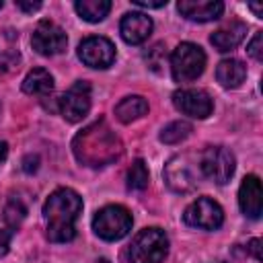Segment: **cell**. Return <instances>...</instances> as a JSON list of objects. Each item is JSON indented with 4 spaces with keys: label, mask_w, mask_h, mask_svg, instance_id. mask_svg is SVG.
Masks as SVG:
<instances>
[{
    "label": "cell",
    "mask_w": 263,
    "mask_h": 263,
    "mask_svg": "<svg viewBox=\"0 0 263 263\" xmlns=\"http://www.w3.org/2000/svg\"><path fill=\"white\" fill-rule=\"evenodd\" d=\"M72 150L78 162L86 166H105L121 156L123 146L117 134L107 125V121L99 119L76 134Z\"/></svg>",
    "instance_id": "obj_1"
},
{
    "label": "cell",
    "mask_w": 263,
    "mask_h": 263,
    "mask_svg": "<svg viewBox=\"0 0 263 263\" xmlns=\"http://www.w3.org/2000/svg\"><path fill=\"white\" fill-rule=\"evenodd\" d=\"M80 212H82V197L74 189L70 187L55 189L43 205L45 236L51 242H70L76 236L74 222Z\"/></svg>",
    "instance_id": "obj_2"
},
{
    "label": "cell",
    "mask_w": 263,
    "mask_h": 263,
    "mask_svg": "<svg viewBox=\"0 0 263 263\" xmlns=\"http://www.w3.org/2000/svg\"><path fill=\"white\" fill-rule=\"evenodd\" d=\"M166 255H168V236L158 226L140 230L129 245L132 263H162Z\"/></svg>",
    "instance_id": "obj_3"
},
{
    "label": "cell",
    "mask_w": 263,
    "mask_h": 263,
    "mask_svg": "<svg viewBox=\"0 0 263 263\" xmlns=\"http://www.w3.org/2000/svg\"><path fill=\"white\" fill-rule=\"evenodd\" d=\"M132 214L127 208L119 205V203H111L101 208L95 218H92V230L99 238L103 240H121L123 236L129 234L132 230Z\"/></svg>",
    "instance_id": "obj_4"
},
{
    "label": "cell",
    "mask_w": 263,
    "mask_h": 263,
    "mask_svg": "<svg viewBox=\"0 0 263 263\" xmlns=\"http://www.w3.org/2000/svg\"><path fill=\"white\" fill-rule=\"evenodd\" d=\"M205 68V53L199 45L183 41L171 55V74L177 82H193Z\"/></svg>",
    "instance_id": "obj_5"
},
{
    "label": "cell",
    "mask_w": 263,
    "mask_h": 263,
    "mask_svg": "<svg viewBox=\"0 0 263 263\" xmlns=\"http://www.w3.org/2000/svg\"><path fill=\"white\" fill-rule=\"evenodd\" d=\"M236 168L234 154L224 146H208L199 156V171L205 179L224 185L230 181Z\"/></svg>",
    "instance_id": "obj_6"
},
{
    "label": "cell",
    "mask_w": 263,
    "mask_h": 263,
    "mask_svg": "<svg viewBox=\"0 0 263 263\" xmlns=\"http://www.w3.org/2000/svg\"><path fill=\"white\" fill-rule=\"evenodd\" d=\"M183 222L199 230H218L224 222V212L218 201L210 197H197L185 208Z\"/></svg>",
    "instance_id": "obj_7"
},
{
    "label": "cell",
    "mask_w": 263,
    "mask_h": 263,
    "mask_svg": "<svg viewBox=\"0 0 263 263\" xmlns=\"http://www.w3.org/2000/svg\"><path fill=\"white\" fill-rule=\"evenodd\" d=\"M31 45L39 55H58L66 49L68 37L66 31L53 21H39L31 35Z\"/></svg>",
    "instance_id": "obj_8"
},
{
    "label": "cell",
    "mask_w": 263,
    "mask_h": 263,
    "mask_svg": "<svg viewBox=\"0 0 263 263\" xmlns=\"http://www.w3.org/2000/svg\"><path fill=\"white\" fill-rule=\"evenodd\" d=\"M90 109V84L84 80L74 82L62 97H60V113L66 121L78 123Z\"/></svg>",
    "instance_id": "obj_9"
},
{
    "label": "cell",
    "mask_w": 263,
    "mask_h": 263,
    "mask_svg": "<svg viewBox=\"0 0 263 263\" xmlns=\"http://www.w3.org/2000/svg\"><path fill=\"white\" fill-rule=\"evenodd\" d=\"M78 58L88 68L105 70V68H109L115 62V45L107 37L92 35V37H86V39L80 41V45H78Z\"/></svg>",
    "instance_id": "obj_10"
},
{
    "label": "cell",
    "mask_w": 263,
    "mask_h": 263,
    "mask_svg": "<svg viewBox=\"0 0 263 263\" xmlns=\"http://www.w3.org/2000/svg\"><path fill=\"white\" fill-rule=\"evenodd\" d=\"M173 105L177 107V111H181L183 115L193 117V119H205L214 109L212 97L201 88L175 90L173 92Z\"/></svg>",
    "instance_id": "obj_11"
},
{
    "label": "cell",
    "mask_w": 263,
    "mask_h": 263,
    "mask_svg": "<svg viewBox=\"0 0 263 263\" xmlns=\"http://www.w3.org/2000/svg\"><path fill=\"white\" fill-rule=\"evenodd\" d=\"M164 181L177 193H189L195 189L197 179L187 156H173L164 166Z\"/></svg>",
    "instance_id": "obj_12"
},
{
    "label": "cell",
    "mask_w": 263,
    "mask_h": 263,
    "mask_svg": "<svg viewBox=\"0 0 263 263\" xmlns=\"http://www.w3.org/2000/svg\"><path fill=\"white\" fill-rule=\"evenodd\" d=\"M152 27H154L152 25V18L146 12L134 10V12L123 14V18L119 23V33H121V37H123L125 43L140 45V43H144L150 37Z\"/></svg>",
    "instance_id": "obj_13"
},
{
    "label": "cell",
    "mask_w": 263,
    "mask_h": 263,
    "mask_svg": "<svg viewBox=\"0 0 263 263\" xmlns=\"http://www.w3.org/2000/svg\"><path fill=\"white\" fill-rule=\"evenodd\" d=\"M238 205H240V212L251 220H257L261 216L263 191H261V181L257 175H247L242 179L238 187Z\"/></svg>",
    "instance_id": "obj_14"
},
{
    "label": "cell",
    "mask_w": 263,
    "mask_h": 263,
    "mask_svg": "<svg viewBox=\"0 0 263 263\" xmlns=\"http://www.w3.org/2000/svg\"><path fill=\"white\" fill-rule=\"evenodd\" d=\"M177 10L195 23H208V21H216L222 16L224 12V4L218 0H203V2H195V0H181L177 4Z\"/></svg>",
    "instance_id": "obj_15"
},
{
    "label": "cell",
    "mask_w": 263,
    "mask_h": 263,
    "mask_svg": "<svg viewBox=\"0 0 263 263\" xmlns=\"http://www.w3.org/2000/svg\"><path fill=\"white\" fill-rule=\"evenodd\" d=\"M245 35H247V25L240 23V21H230L222 29L214 31L212 37H210V41H212V45L218 51L226 53V51H232L234 47H238L240 41L245 39Z\"/></svg>",
    "instance_id": "obj_16"
},
{
    "label": "cell",
    "mask_w": 263,
    "mask_h": 263,
    "mask_svg": "<svg viewBox=\"0 0 263 263\" xmlns=\"http://www.w3.org/2000/svg\"><path fill=\"white\" fill-rule=\"evenodd\" d=\"M247 78V66L236 58H226L216 66V80L224 88H238Z\"/></svg>",
    "instance_id": "obj_17"
},
{
    "label": "cell",
    "mask_w": 263,
    "mask_h": 263,
    "mask_svg": "<svg viewBox=\"0 0 263 263\" xmlns=\"http://www.w3.org/2000/svg\"><path fill=\"white\" fill-rule=\"evenodd\" d=\"M148 113V101L140 95H129L115 105V117L121 123H132Z\"/></svg>",
    "instance_id": "obj_18"
},
{
    "label": "cell",
    "mask_w": 263,
    "mask_h": 263,
    "mask_svg": "<svg viewBox=\"0 0 263 263\" xmlns=\"http://www.w3.org/2000/svg\"><path fill=\"white\" fill-rule=\"evenodd\" d=\"M53 90V76L45 68H33L23 80V92L45 97Z\"/></svg>",
    "instance_id": "obj_19"
},
{
    "label": "cell",
    "mask_w": 263,
    "mask_h": 263,
    "mask_svg": "<svg viewBox=\"0 0 263 263\" xmlns=\"http://www.w3.org/2000/svg\"><path fill=\"white\" fill-rule=\"evenodd\" d=\"M74 10L78 12V16L82 21L99 23L109 14L111 2L109 0H78V2H74Z\"/></svg>",
    "instance_id": "obj_20"
},
{
    "label": "cell",
    "mask_w": 263,
    "mask_h": 263,
    "mask_svg": "<svg viewBox=\"0 0 263 263\" xmlns=\"http://www.w3.org/2000/svg\"><path fill=\"white\" fill-rule=\"evenodd\" d=\"M148 179H150V175H148L146 162H144L142 158L134 160L132 166L127 168V177H125L127 189H132V191H142V189L148 187Z\"/></svg>",
    "instance_id": "obj_21"
},
{
    "label": "cell",
    "mask_w": 263,
    "mask_h": 263,
    "mask_svg": "<svg viewBox=\"0 0 263 263\" xmlns=\"http://www.w3.org/2000/svg\"><path fill=\"white\" fill-rule=\"evenodd\" d=\"M191 132H193V127H191L189 121H183V119L171 121L166 127H162L160 142H164V144H181L185 138H189Z\"/></svg>",
    "instance_id": "obj_22"
},
{
    "label": "cell",
    "mask_w": 263,
    "mask_h": 263,
    "mask_svg": "<svg viewBox=\"0 0 263 263\" xmlns=\"http://www.w3.org/2000/svg\"><path fill=\"white\" fill-rule=\"evenodd\" d=\"M25 216H27L25 203H23L21 199H14V197H12V199L6 203V208H4V220H6L8 228H10V230L18 228L21 222L25 220Z\"/></svg>",
    "instance_id": "obj_23"
},
{
    "label": "cell",
    "mask_w": 263,
    "mask_h": 263,
    "mask_svg": "<svg viewBox=\"0 0 263 263\" xmlns=\"http://www.w3.org/2000/svg\"><path fill=\"white\" fill-rule=\"evenodd\" d=\"M146 60H148V64H150V68H152V70L160 72V70H158V66H162V64H164V60H166L164 45H162V43H156V45H154V47L148 51Z\"/></svg>",
    "instance_id": "obj_24"
},
{
    "label": "cell",
    "mask_w": 263,
    "mask_h": 263,
    "mask_svg": "<svg viewBox=\"0 0 263 263\" xmlns=\"http://www.w3.org/2000/svg\"><path fill=\"white\" fill-rule=\"evenodd\" d=\"M263 33L261 31H257L255 33V37L251 39V43H249V47H247V51H249V55L253 58V60H257V62H261L263 60Z\"/></svg>",
    "instance_id": "obj_25"
},
{
    "label": "cell",
    "mask_w": 263,
    "mask_h": 263,
    "mask_svg": "<svg viewBox=\"0 0 263 263\" xmlns=\"http://www.w3.org/2000/svg\"><path fill=\"white\" fill-rule=\"evenodd\" d=\"M10 238H12V230L10 228H0V257H4L8 253Z\"/></svg>",
    "instance_id": "obj_26"
},
{
    "label": "cell",
    "mask_w": 263,
    "mask_h": 263,
    "mask_svg": "<svg viewBox=\"0 0 263 263\" xmlns=\"http://www.w3.org/2000/svg\"><path fill=\"white\" fill-rule=\"evenodd\" d=\"M39 168V156L37 154H27L25 158H23V171L25 173H35Z\"/></svg>",
    "instance_id": "obj_27"
},
{
    "label": "cell",
    "mask_w": 263,
    "mask_h": 263,
    "mask_svg": "<svg viewBox=\"0 0 263 263\" xmlns=\"http://www.w3.org/2000/svg\"><path fill=\"white\" fill-rule=\"evenodd\" d=\"M136 6L140 8H162L166 6V0H158V2H150V0H134Z\"/></svg>",
    "instance_id": "obj_28"
},
{
    "label": "cell",
    "mask_w": 263,
    "mask_h": 263,
    "mask_svg": "<svg viewBox=\"0 0 263 263\" xmlns=\"http://www.w3.org/2000/svg\"><path fill=\"white\" fill-rule=\"evenodd\" d=\"M14 4H16V8H21L25 12H35V10L41 8V2H23V0H16Z\"/></svg>",
    "instance_id": "obj_29"
},
{
    "label": "cell",
    "mask_w": 263,
    "mask_h": 263,
    "mask_svg": "<svg viewBox=\"0 0 263 263\" xmlns=\"http://www.w3.org/2000/svg\"><path fill=\"white\" fill-rule=\"evenodd\" d=\"M259 245H261V240H259V238H251V240H249V247H247V249H249V253H251V255H253L257 261H261V251H259Z\"/></svg>",
    "instance_id": "obj_30"
},
{
    "label": "cell",
    "mask_w": 263,
    "mask_h": 263,
    "mask_svg": "<svg viewBox=\"0 0 263 263\" xmlns=\"http://www.w3.org/2000/svg\"><path fill=\"white\" fill-rule=\"evenodd\" d=\"M6 156H8V144L6 142H0V164L6 160Z\"/></svg>",
    "instance_id": "obj_31"
},
{
    "label": "cell",
    "mask_w": 263,
    "mask_h": 263,
    "mask_svg": "<svg viewBox=\"0 0 263 263\" xmlns=\"http://www.w3.org/2000/svg\"><path fill=\"white\" fill-rule=\"evenodd\" d=\"M249 8H251L257 16H261V6H259V4H249Z\"/></svg>",
    "instance_id": "obj_32"
},
{
    "label": "cell",
    "mask_w": 263,
    "mask_h": 263,
    "mask_svg": "<svg viewBox=\"0 0 263 263\" xmlns=\"http://www.w3.org/2000/svg\"><path fill=\"white\" fill-rule=\"evenodd\" d=\"M92 263H109L107 259H97V261H92Z\"/></svg>",
    "instance_id": "obj_33"
},
{
    "label": "cell",
    "mask_w": 263,
    "mask_h": 263,
    "mask_svg": "<svg viewBox=\"0 0 263 263\" xmlns=\"http://www.w3.org/2000/svg\"><path fill=\"white\" fill-rule=\"evenodd\" d=\"M0 8H2V0H0Z\"/></svg>",
    "instance_id": "obj_34"
},
{
    "label": "cell",
    "mask_w": 263,
    "mask_h": 263,
    "mask_svg": "<svg viewBox=\"0 0 263 263\" xmlns=\"http://www.w3.org/2000/svg\"><path fill=\"white\" fill-rule=\"evenodd\" d=\"M214 263H220V261H214Z\"/></svg>",
    "instance_id": "obj_35"
}]
</instances>
